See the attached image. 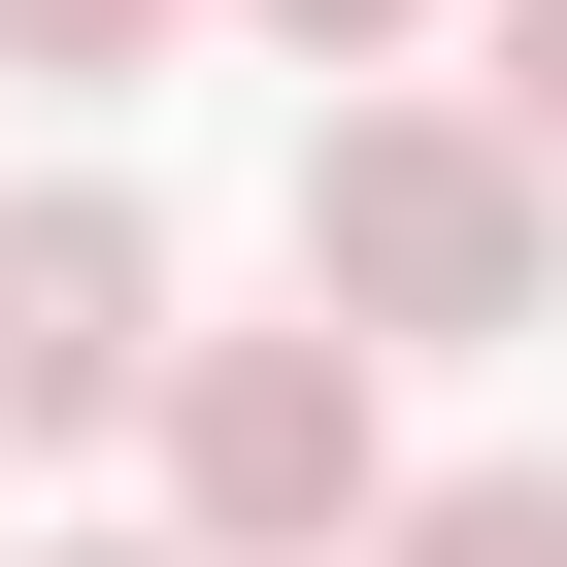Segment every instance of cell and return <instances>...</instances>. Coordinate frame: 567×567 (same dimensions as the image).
I'll return each instance as SVG.
<instances>
[{"label": "cell", "mask_w": 567, "mask_h": 567, "mask_svg": "<svg viewBox=\"0 0 567 567\" xmlns=\"http://www.w3.org/2000/svg\"><path fill=\"white\" fill-rule=\"evenodd\" d=\"M34 567H200V534H34Z\"/></svg>", "instance_id": "cell-8"}, {"label": "cell", "mask_w": 567, "mask_h": 567, "mask_svg": "<svg viewBox=\"0 0 567 567\" xmlns=\"http://www.w3.org/2000/svg\"><path fill=\"white\" fill-rule=\"evenodd\" d=\"M167 401V200L134 167H34V200H0V434H134Z\"/></svg>", "instance_id": "cell-3"}, {"label": "cell", "mask_w": 567, "mask_h": 567, "mask_svg": "<svg viewBox=\"0 0 567 567\" xmlns=\"http://www.w3.org/2000/svg\"><path fill=\"white\" fill-rule=\"evenodd\" d=\"M234 34H301V68H401V34H434V0H234Z\"/></svg>", "instance_id": "cell-7"}, {"label": "cell", "mask_w": 567, "mask_h": 567, "mask_svg": "<svg viewBox=\"0 0 567 567\" xmlns=\"http://www.w3.org/2000/svg\"><path fill=\"white\" fill-rule=\"evenodd\" d=\"M301 301H334L368 368L534 334V301H567V167H534L501 101H334V134H301Z\"/></svg>", "instance_id": "cell-1"}, {"label": "cell", "mask_w": 567, "mask_h": 567, "mask_svg": "<svg viewBox=\"0 0 567 567\" xmlns=\"http://www.w3.org/2000/svg\"><path fill=\"white\" fill-rule=\"evenodd\" d=\"M368 501H401V401H368L334 301L301 334H167V534L200 567H368Z\"/></svg>", "instance_id": "cell-2"}, {"label": "cell", "mask_w": 567, "mask_h": 567, "mask_svg": "<svg viewBox=\"0 0 567 567\" xmlns=\"http://www.w3.org/2000/svg\"><path fill=\"white\" fill-rule=\"evenodd\" d=\"M467 68H501V134L567 167V0H467Z\"/></svg>", "instance_id": "cell-6"}, {"label": "cell", "mask_w": 567, "mask_h": 567, "mask_svg": "<svg viewBox=\"0 0 567 567\" xmlns=\"http://www.w3.org/2000/svg\"><path fill=\"white\" fill-rule=\"evenodd\" d=\"M200 34V0H0V68H34V101H101V68H167Z\"/></svg>", "instance_id": "cell-5"}, {"label": "cell", "mask_w": 567, "mask_h": 567, "mask_svg": "<svg viewBox=\"0 0 567 567\" xmlns=\"http://www.w3.org/2000/svg\"><path fill=\"white\" fill-rule=\"evenodd\" d=\"M368 567H567V467H401Z\"/></svg>", "instance_id": "cell-4"}]
</instances>
